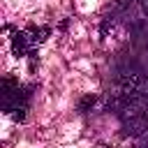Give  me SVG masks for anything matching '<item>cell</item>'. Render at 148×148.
Segmentation results:
<instances>
[{"label": "cell", "instance_id": "obj_1", "mask_svg": "<svg viewBox=\"0 0 148 148\" xmlns=\"http://www.w3.org/2000/svg\"><path fill=\"white\" fill-rule=\"evenodd\" d=\"M30 88L18 83L16 79H2V109L14 120H23L25 111L30 106Z\"/></svg>", "mask_w": 148, "mask_h": 148}, {"label": "cell", "instance_id": "obj_2", "mask_svg": "<svg viewBox=\"0 0 148 148\" xmlns=\"http://www.w3.org/2000/svg\"><path fill=\"white\" fill-rule=\"evenodd\" d=\"M32 46H35V42H32L28 30H16L12 35V51H14L16 58H23V56L32 53Z\"/></svg>", "mask_w": 148, "mask_h": 148}, {"label": "cell", "instance_id": "obj_3", "mask_svg": "<svg viewBox=\"0 0 148 148\" xmlns=\"http://www.w3.org/2000/svg\"><path fill=\"white\" fill-rule=\"evenodd\" d=\"M28 32H30V37H32L35 46H37V44H42V42L51 35V28H46V25H30V28H28Z\"/></svg>", "mask_w": 148, "mask_h": 148}, {"label": "cell", "instance_id": "obj_4", "mask_svg": "<svg viewBox=\"0 0 148 148\" xmlns=\"http://www.w3.org/2000/svg\"><path fill=\"white\" fill-rule=\"evenodd\" d=\"M92 104H95V95H86L83 99H79V106H76V109H79L81 113H86V111H88Z\"/></svg>", "mask_w": 148, "mask_h": 148}]
</instances>
